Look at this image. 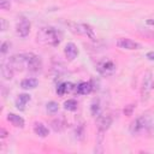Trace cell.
I'll return each instance as SVG.
<instances>
[{
	"instance_id": "e0dca14e",
	"label": "cell",
	"mask_w": 154,
	"mask_h": 154,
	"mask_svg": "<svg viewBox=\"0 0 154 154\" xmlns=\"http://www.w3.org/2000/svg\"><path fill=\"white\" fill-rule=\"evenodd\" d=\"M1 72H2V76H4L6 79H11L12 76H13V69L11 67L10 64L4 65V66L1 67Z\"/></svg>"
},
{
	"instance_id": "ffe728a7",
	"label": "cell",
	"mask_w": 154,
	"mask_h": 154,
	"mask_svg": "<svg viewBox=\"0 0 154 154\" xmlns=\"http://www.w3.org/2000/svg\"><path fill=\"white\" fill-rule=\"evenodd\" d=\"M52 125H53V129L55 131H61L64 129V123L61 119H55L52 122Z\"/></svg>"
},
{
	"instance_id": "7a4b0ae2",
	"label": "cell",
	"mask_w": 154,
	"mask_h": 154,
	"mask_svg": "<svg viewBox=\"0 0 154 154\" xmlns=\"http://www.w3.org/2000/svg\"><path fill=\"white\" fill-rule=\"evenodd\" d=\"M70 28H71V31H73L75 34H78V35H84V36H88L89 38L91 40H95V34H94V30L90 25L88 24H84V23H70L69 24Z\"/></svg>"
},
{
	"instance_id": "52a82bcc",
	"label": "cell",
	"mask_w": 154,
	"mask_h": 154,
	"mask_svg": "<svg viewBox=\"0 0 154 154\" xmlns=\"http://www.w3.org/2000/svg\"><path fill=\"white\" fill-rule=\"evenodd\" d=\"M117 46L123 49H138L140 48V45L130 38H118Z\"/></svg>"
},
{
	"instance_id": "9c48e42d",
	"label": "cell",
	"mask_w": 154,
	"mask_h": 154,
	"mask_svg": "<svg viewBox=\"0 0 154 154\" xmlns=\"http://www.w3.org/2000/svg\"><path fill=\"white\" fill-rule=\"evenodd\" d=\"M146 126H147V122H146V119H144L143 117H141V118L136 119V120L131 124L130 130H131L132 134H137V132H141L142 130H144Z\"/></svg>"
},
{
	"instance_id": "3957f363",
	"label": "cell",
	"mask_w": 154,
	"mask_h": 154,
	"mask_svg": "<svg viewBox=\"0 0 154 154\" xmlns=\"http://www.w3.org/2000/svg\"><path fill=\"white\" fill-rule=\"evenodd\" d=\"M153 88H154L153 73L148 71V72L144 73V77H143V81H142V90H141V93H142L143 99H147V96L153 90Z\"/></svg>"
},
{
	"instance_id": "5bb4252c",
	"label": "cell",
	"mask_w": 154,
	"mask_h": 154,
	"mask_svg": "<svg viewBox=\"0 0 154 154\" xmlns=\"http://www.w3.org/2000/svg\"><path fill=\"white\" fill-rule=\"evenodd\" d=\"M111 123H112V118H111L109 116L102 117V118L100 119V122H99V130H100V132L106 131V130L109 128Z\"/></svg>"
},
{
	"instance_id": "7402d4cb",
	"label": "cell",
	"mask_w": 154,
	"mask_h": 154,
	"mask_svg": "<svg viewBox=\"0 0 154 154\" xmlns=\"http://www.w3.org/2000/svg\"><path fill=\"white\" fill-rule=\"evenodd\" d=\"M10 1L8 0H0V8L1 10H7L10 8Z\"/></svg>"
},
{
	"instance_id": "cb8c5ba5",
	"label": "cell",
	"mask_w": 154,
	"mask_h": 154,
	"mask_svg": "<svg viewBox=\"0 0 154 154\" xmlns=\"http://www.w3.org/2000/svg\"><path fill=\"white\" fill-rule=\"evenodd\" d=\"M8 46H10L8 42H4V43L1 45V53H2V54H5V53L7 52V49H8L7 47H8Z\"/></svg>"
},
{
	"instance_id": "d4e9b609",
	"label": "cell",
	"mask_w": 154,
	"mask_h": 154,
	"mask_svg": "<svg viewBox=\"0 0 154 154\" xmlns=\"http://www.w3.org/2000/svg\"><path fill=\"white\" fill-rule=\"evenodd\" d=\"M0 24H1V26H0V29L4 31V30H6V20L5 19H0Z\"/></svg>"
},
{
	"instance_id": "277c9868",
	"label": "cell",
	"mask_w": 154,
	"mask_h": 154,
	"mask_svg": "<svg viewBox=\"0 0 154 154\" xmlns=\"http://www.w3.org/2000/svg\"><path fill=\"white\" fill-rule=\"evenodd\" d=\"M26 67L32 72L40 71L42 67V61H41L40 57H37L32 53L26 54Z\"/></svg>"
},
{
	"instance_id": "484cf974",
	"label": "cell",
	"mask_w": 154,
	"mask_h": 154,
	"mask_svg": "<svg viewBox=\"0 0 154 154\" xmlns=\"http://www.w3.org/2000/svg\"><path fill=\"white\" fill-rule=\"evenodd\" d=\"M147 58L149 60H154V52H148L147 53Z\"/></svg>"
},
{
	"instance_id": "30bf717a",
	"label": "cell",
	"mask_w": 154,
	"mask_h": 154,
	"mask_svg": "<svg viewBox=\"0 0 154 154\" xmlns=\"http://www.w3.org/2000/svg\"><path fill=\"white\" fill-rule=\"evenodd\" d=\"M64 53H65V55H66V58H67L69 60H73V59L77 57V54H78V49H77V47H76L75 43L70 42V43H67V45L65 46Z\"/></svg>"
},
{
	"instance_id": "9a60e30c",
	"label": "cell",
	"mask_w": 154,
	"mask_h": 154,
	"mask_svg": "<svg viewBox=\"0 0 154 154\" xmlns=\"http://www.w3.org/2000/svg\"><path fill=\"white\" fill-rule=\"evenodd\" d=\"M34 131L36 135H38L40 137H46L48 136V129L42 124V123H36L34 125Z\"/></svg>"
},
{
	"instance_id": "ac0fdd59",
	"label": "cell",
	"mask_w": 154,
	"mask_h": 154,
	"mask_svg": "<svg viewBox=\"0 0 154 154\" xmlns=\"http://www.w3.org/2000/svg\"><path fill=\"white\" fill-rule=\"evenodd\" d=\"M71 89H72V84H71V83H61V84L58 87L57 93H58L59 95H64L65 93L70 91Z\"/></svg>"
},
{
	"instance_id": "4fadbf2b",
	"label": "cell",
	"mask_w": 154,
	"mask_h": 154,
	"mask_svg": "<svg viewBox=\"0 0 154 154\" xmlns=\"http://www.w3.org/2000/svg\"><path fill=\"white\" fill-rule=\"evenodd\" d=\"M37 84H38V81L36 78H25L20 83L23 89H34L37 87Z\"/></svg>"
},
{
	"instance_id": "7c38bea8",
	"label": "cell",
	"mask_w": 154,
	"mask_h": 154,
	"mask_svg": "<svg viewBox=\"0 0 154 154\" xmlns=\"http://www.w3.org/2000/svg\"><path fill=\"white\" fill-rule=\"evenodd\" d=\"M91 89H93V87H91V83H89V82H83V83H81V84H78L77 85V93L78 94H81V95H87V94H89L90 91H91Z\"/></svg>"
},
{
	"instance_id": "5b68a950",
	"label": "cell",
	"mask_w": 154,
	"mask_h": 154,
	"mask_svg": "<svg viewBox=\"0 0 154 154\" xmlns=\"http://www.w3.org/2000/svg\"><path fill=\"white\" fill-rule=\"evenodd\" d=\"M8 64L11 65V67L14 70L20 71L23 67H26V54H20V55H13Z\"/></svg>"
},
{
	"instance_id": "8fae6325",
	"label": "cell",
	"mask_w": 154,
	"mask_h": 154,
	"mask_svg": "<svg viewBox=\"0 0 154 154\" xmlns=\"http://www.w3.org/2000/svg\"><path fill=\"white\" fill-rule=\"evenodd\" d=\"M7 119L11 122L12 125H14V126H17V128H23V126H24V119H23L22 117L17 116V114L10 113L8 117H7Z\"/></svg>"
},
{
	"instance_id": "ba28073f",
	"label": "cell",
	"mask_w": 154,
	"mask_h": 154,
	"mask_svg": "<svg viewBox=\"0 0 154 154\" xmlns=\"http://www.w3.org/2000/svg\"><path fill=\"white\" fill-rule=\"evenodd\" d=\"M17 34L20 36V37H25L28 36L29 31H30V23L26 20V19H22L18 24H17Z\"/></svg>"
},
{
	"instance_id": "603a6c76",
	"label": "cell",
	"mask_w": 154,
	"mask_h": 154,
	"mask_svg": "<svg viewBox=\"0 0 154 154\" xmlns=\"http://www.w3.org/2000/svg\"><path fill=\"white\" fill-rule=\"evenodd\" d=\"M91 113H93L94 116H96V114L100 113V107H99V103H97V102L91 105Z\"/></svg>"
},
{
	"instance_id": "2e32d148",
	"label": "cell",
	"mask_w": 154,
	"mask_h": 154,
	"mask_svg": "<svg viewBox=\"0 0 154 154\" xmlns=\"http://www.w3.org/2000/svg\"><path fill=\"white\" fill-rule=\"evenodd\" d=\"M30 101V95H28V94H22V95H19L18 96V99H17V101H16V105H17V107L18 108H24V106L28 103Z\"/></svg>"
},
{
	"instance_id": "4316f807",
	"label": "cell",
	"mask_w": 154,
	"mask_h": 154,
	"mask_svg": "<svg viewBox=\"0 0 154 154\" xmlns=\"http://www.w3.org/2000/svg\"><path fill=\"white\" fill-rule=\"evenodd\" d=\"M6 135H7V132H6L4 129H1V130H0V136H1V137H6Z\"/></svg>"
},
{
	"instance_id": "d6986e66",
	"label": "cell",
	"mask_w": 154,
	"mask_h": 154,
	"mask_svg": "<svg viewBox=\"0 0 154 154\" xmlns=\"http://www.w3.org/2000/svg\"><path fill=\"white\" fill-rule=\"evenodd\" d=\"M64 107H65V109H69V111H75V109L77 108V102H76L75 100L70 99V100L65 101Z\"/></svg>"
},
{
	"instance_id": "6da1fadb",
	"label": "cell",
	"mask_w": 154,
	"mask_h": 154,
	"mask_svg": "<svg viewBox=\"0 0 154 154\" xmlns=\"http://www.w3.org/2000/svg\"><path fill=\"white\" fill-rule=\"evenodd\" d=\"M37 40L43 45L58 46L61 40V34L54 28H42L37 32Z\"/></svg>"
},
{
	"instance_id": "44dd1931",
	"label": "cell",
	"mask_w": 154,
	"mask_h": 154,
	"mask_svg": "<svg viewBox=\"0 0 154 154\" xmlns=\"http://www.w3.org/2000/svg\"><path fill=\"white\" fill-rule=\"evenodd\" d=\"M58 109H59V106H58L57 102L51 101V102L47 103V111H48V112H51V113H55Z\"/></svg>"
},
{
	"instance_id": "8992f818",
	"label": "cell",
	"mask_w": 154,
	"mask_h": 154,
	"mask_svg": "<svg viewBox=\"0 0 154 154\" xmlns=\"http://www.w3.org/2000/svg\"><path fill=\"white\" fill-rule=\"evenodd\" d=\"M96 69H97V71H99L101 75H103V76H109V75H112V73L116 71V65H114L113 61H111V60H103V61H101V63L97 64Z\"/></svg>"
}]
</instances>
